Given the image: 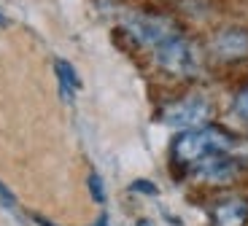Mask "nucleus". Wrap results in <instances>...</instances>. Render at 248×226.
Returning <instances> with one entry per match:
<instances>
[{
  "label": "nucleus",
  "mask_w": 248,
  "mask_h": 226,
  "mask_svg": "<svg viewBox=\"0 0 248 226\" xmlns=\"http://www.w3.org/2000/svg\"><path fill=\"white\" fill-rule=\"evenodd\" d=\"M235 146L227 132L216 127H200V129H186L178 135V140L173 143V156L178 165H197L211 153H224Z\"/></svg>",
  "instance_id": "obj_1"
},
{
  "label": "nucleus",
  "mask_w": 248,
  "mask_h": 226,
  "mask_svg": "<svg viewBox=\"0 0 248 226\" xmlns=\"http://www.w3.org/2000/svg\"><path fill=\"white\" fill-rule=\"evenodd\" d=\"M208 119H211V103H208L205 97H197V94L168 105L165 113H162V121L168 124V127L184 129V132H186V129L205 127Z\"/></svg>",
  "instance_id": "obj_2"
},
{
  "label": "nucleus",
  "mask_w": 248,
  "mask_h": 226,
  "mask_svg": "<svg viewBox=\"0 0 248 226\" xmlns=\"http://www.w3.org/2000/svg\"><path fill=\"white\" fill-rule=\"evenodd\" d=\"M156 62L173 75H192L200 65L194 46L181 35H173L170 41L156 46Z\"/></svg>",
  "instance_id": "obj_3"
},
{
  "label": "nucleus",
  "mask_w": 248,
  "mask_h": 226,
  "mask_svg": "<svg viewBox=\"0 0 248 226\" xmlns=\"http://www.w3.org/2000/svg\"><path fill=\"white\" fill-rule=\"evenodd\" d=\"M127 30H130L132 38H138L140 43H146V46H162L165 41H170L173 35H178L175 32V25L170 22V19L165 16H132L127 19Z\"/></svg>",
  "instance_id": "obj_4"
},
{
  "label": "nucleus",
  "mask_w": 248,
  "mask_h": 226,
  "mask_svg": "<svg viewBox=\"0 0 248 226\" xmlns=\"http://www.w3.org/2000/svg\"><path fill=\"white\" fill-rule=\"evenodd\" d=\"M194 172L197 178L208 181V183H230L240 175V165L237 159L227 156V153H211V156H205L202 162L194 165Z\"/></svg>",
  "instance_id": "obj_5"
},
{
  "label": "nucleus",
  "mask_w": 248,
  "mask_h": 226,
  "mask_svg": "<svg viewBox=\"0 0 248 226\" xmlns=\"http://www.w3.org/2000/svg\"><path fill=\"white\" fill-rule=\"evenodd\" d=\"M211 49L218 60H243V57H248V30H237V27L221 30L213 38Z\"/></svg>",
  "instance_id": "obj_6"
},
{
  "label": "nucleus",
  "mask_w": 248,
  "mask_h": 226,
  "mask_svg": "<svg viewBox=\"0 0 248 226\" xmlns=\"http://www.w3.org/2000/svg\"><path fill=\"white\" fill-rule=\"evenodd\" d=\"M213 226H246L248 224V199L246 196H227L213 208Z\"/></svg>",
  "instance_id": "obj_7"
},
{
  "label": "nucleus",
  "mask_w": 248,
  "mask_h": 226,
  "mask_svg": "<svg viewBox=\"0 0 248 226\" xmlns=\"http://www.w3.org/2000/svg\"><path fill=\"white\" fill-rule=\"evenodd\" d=\"M54 70H57V78H60L62 97L70 103V100H73V92H76V89H81L78 73H76V67L70 65V62H65V60H57L54 62Z\"/></svg>",
  "instance_id": "obj_8"
},
{
  "label": "nucleus",
  "mask_w": 248,
  "mask_h": 226,
  "mask_svg": "<svg viewBox=\"0 0 248 226\" xmlns=\"http://www.w3.org/2000/svg\"><path fill=\"white\" fill-rule=\"evenodd\" d=\"M89 191H92L94 202H106V189H103V178H100L97 172H92V175H89Z\"/></svg>",
  "instance_id": "obj_9"
},
{
  "label": "nucleus",
  "mask_w": 248,
  "mask_h": 226,
  "mask_svg": "<svg viewBox=\"0 0 248 226\" xmlns=\"http://www.w3.org/2000/svg\"><path fill=\"white\" fill-rule=\"evenodd\" d=\"M0 202H3V208L6 210H16V196H14L3 183H0Z\"/></svg>",
  "instance_id": "obj_10"
},
{
  "label": "nucleus",
  "mask_w": 248,
  "mask_h": 226,
  "mask_svg": "<svg viewBox=\"0 0 248 226\" xmlns=\"http://www.w3.org/2000/svg\"><path fill=\"white\" fill-rule=\"evenodd\" d=\"M235 108H237V113H240L243 119H248V86L243 89L240 94H237V100H235Z\"/></svg>",
  "instance_id": "obj_11"
},
{
  "label": "nucleus",
  "mask_w": 248,
  "mask_h": 226,
  "mask_svg": "<svg viewBox=\"0 0 248 226\" xmlns=\"http://www.w3.org/2000/svg\"><path fill=\"white\" fill-rule=\"evenodd\" d=\"M130 189L132 191H140V194H156V186L151 183V181H135Z\"/></svg>",
  "instance_id": "obj_12"
},
{
  "label": "nucleus",
  "mask_w": 248,
  "mask_h": 226,
  "mask_svg": "<svg viewBox=\"0 0 248 226\" xmlns=\"http://www.w3.org/2000/svg\"><path fill=\"white\" fill-rule=\"evenodd\" d=\"M94 226H108V215H100L97 224H94Z\"/></svg>",
  "instance_id": "obj_13"
},
{
  "label": "nucleus",
  "mask_w": 248,
  "mask_h": 226,
  "mask_svg": "<svg viewBox=\"0 0 248 226\" xmlns=\"http://www.w3.org/2000/svg\"><path fill=\"white\" fill-rule=\"evenodd\" d=\"M138 226H154L151 221H138Z\"/></svg>",
  "instance_id": "obj_14"
},
{
  "label": "nucleus",
  "mask_w": 248,
  "mask_h": 226,
  "mask_svg": "<svg viewBox=\"0 0 248 226\" xmlns=\"http://www.w3.org/2000/svg\"><path fill=\"white\" fill-rule=\"evenodd\" d=\"M6 25V16H3V11H0V27Z\"/></svg>",
  "instance_id": "obj_15"
}]
</instances>
